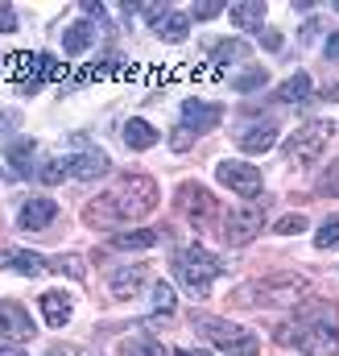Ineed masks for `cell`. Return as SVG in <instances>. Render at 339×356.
Masks as SVG:
<instances>
[{
    "mask_svg": "<svg viewBox=\"0 0 339 356\" xmlns=\"http://www.w3.org/2000/svg\"><path fill=\"white\" fill-rule=\"evenodd\" d=\"M158 207V182L149 175H120L112 191L95 195L87 203L83 220L91 228H116V224H137Z\"/></svg>",
    "mask_w": 339,
    "mask_h": 356,
    "instance_id": "obj_1",
    "label": "cell"
},
{
    "mask_svg": "<svg viewBox=\"0 0 339 356\" xmlns=\"http://www.w3.org/2000/svg\"><path fill=\"white\" fill-rule=\"evenodd\" d=\"M281 344H298L306 356H336L339 353V311L331 302L315 307L298 327H281Z\"/></svg>",
    "mask_w": 339,
    "mask_h": 356,
    "instance_id": "obj_2",
    "label": "cell"
},
{
    "mask_svg": "<svg viewBox=\"0 0 339 356\" xmlns=\"http://www.w3.org/2000/svg\"><path fill=\"white\" fill-rule=\"evenodd\" d=\"M306 277L302 273H281V277H261L249 282L240 290H232V302H245V307H298L302 294H306Z\"/></svg>",
    "mask_w": 339,
    "mask_h": 356,
    "instance_id": "obj_3",
    "label": "cell"
},
{
    "mask_svg": "<svg viewBox=\"0 0 339 356\" xmlns=\"http://www.w3.org/2000/svg\"><path fill=\"white\" fill-rule=\"evenodd\" d=\"M331 137H336V124H331V120H311V124H302V129L286 141V162H290V166H315V162L323 158V149L331 145Z\"/></svg>",
    "mask_w": 339,
    "mask_h": 356,
    "instance_id": "obj_4",
    "label": "cell"
},
{
    "mask_svg": "<svg viewBox=\"0 0 339 356\" xmlns=\"http://www.w3.org/2000/svg\"><path fill=\"white\" fill-rule=\"evenodd\" d=\"M199 336H207L211 348H220V353H228V356H256L261 353V344H256L253 332L232 327V323H224V319H203V315H199Z\"/></svg>",
    "mask_w": 339,
    "mask_h": 356,
    "instance_id": "obj_5",
    "label": "cell"
},
{
    "mask_svg": "<svg viewBox=\"0 0 339 356\" xmlns=\"http://www.w3.org/2000/svg\"><path fill=\"white\" fill-rule=\"evenodd\" d=\"M220 273H224L220 257H211L207 249H186V253H178V277L186 282L190 294H207Z\"/></svg>",
    "mask_w": 339,
    "mask_h": 356,
    "instance_id": "obj_6",
    "label": "cell"
},
{
    "mask_svg": "<svg viewBox=\"0 0 339 356\" xmlns=\"http://www.w3.org/2000/svg\"><path fill=\"white\" fill-rule=\"evenodd\" d=\"M261 228H265V207L261 203H236L228 216H224V241L228 245H249L253 236H261Z\"/></svg>",
    "mask_w": 339,
    "mask_h": 356,
    "instance_id": "obj_7",
    "label": "cell"
},
{
    "mask_svg": "<svg viewBox=\"0 0 339 356\" xmlns=\"http://www.w3.org/2000/svg\"><path fill=\"white\" fill-rule=\"evenodd\" d=\"M215 178H220L224 186H232L236 195H245V199H253L256 191H261V182H265L253 162H232V158L215 166Z\"/></svg>",
    "mask_w": 339,
    "mask_h": 356,
    "instance_id": "obj_8",
    "label": "cell"
},
{
    "mask_svg": "<svg viewBox=\"0 0 339 356\" xmlns=\"http://www.w3.org/2000/svg\"><path fill=\"white\" fill-rule=\"evenodd\" d=\"M145 21L158 29L162 42H182V38H186V25H190L186 13H174L166 4H149V8H145Z\"/></svg>",
    "mask_w": 339,
    "mask_h": 356,
    "instance_id": "obj_9",
    "label": "cell"
},
{
    "mask_svg": "<svg viewBox=\"0 0 339 356\" xmlns=\"http://www.w3.org/2000/svg\"><path fill=\"white\" fill-rule=\"evenodd\" d=\"M145 277H149V266H116L112 273H108V294L120 298V302H129V298L141 294Z\"/></svg>",
    "mask_w": 339,
    "mask_h": 356,
    "instance_id": "obj_10",
    "label": "cell"
},
{
    "mask_svg": "<svg viewBox=\"0 0 339 356\" xmlns=\"http://www.w3.org/2000/svg\"><path fill=\"white\" fill-rule=\"evenodd\" d=\"M178 199H186L182 207H186V216H190V224H195V228H203V224H211V220H215V199H211L203 186L186 182V186L178 191Z\"/></svg>",
    "mask_w": 339,
    "mask_h": 356,
    "instance_id": "obj_11",
    "label": "cell"
},
{
    "mask_svg": "<svg viewBox=\"0 0 339 356\" xmlns=\"http://www.w3.org/2000/svg\"><path fill=\"white\" fill-rule=\"evenodd\" d=\"M29 340L33 336V323H29V315L17 307V302H4L0 298V340Z\"/></svg>",
    "mask_w": 339,
    "mask_h": 356,
    "instance_id": "obj_12",
    "label": "cell"
},
{
    "mask_svg": "<svg viewBox=\"0 0 339 356\" xmlns=\"http://www.w3.org/2000/svg\"><path fill=\"white\" fill-rule=\"evenodd\" d=\"M182 120L190 133H203V129H215L220 124V104H203V99H186L182 104Z\"/></svg>",
    "mask_w": 339,
    "mask_h": 356,
    "instance_id": "obj_13",
    "label": "cell"
},
{
    "mask_svg": "<svg viewBox=\"0 0 339 356\" xmlns=\"http://www.w3.org/2000/svg\"><path fill=\"white\" fill-rule=\"evenodd\" d=\"M54 216H58L54 199H25V207H21V228H25V232H38V228H46V224H54Z\"/></svg>",
    "mask_w": 339,
    "mask_h": 356,
    "instance_id": "obj_14",
    "label": "cell"
},
{
    "mask_svg": "<svg viewBox=\"0 0 339 356\" xmlns=\"http://www.w3.org/2000/svg\"><path fill=\"white\" fill-rule=\"evenodd\" d=\"M236 145H240L245 154H265V149H273V145H277V124H273V120H265V124L245 129V133L236 137Z\"/></svg>",
    "mask_w": 339,
    "mask_h": 356,
    "instance_id": "obj_15",
    "label": "cell"
},
{
    "mask_svg": "<svg viewBox=\"0 0 339 356\" xmlns=\"http://www.w3.org/2000/svg\"><path fill=\"white\" fill-rule=\"evenodd\" d=\"M91 46H95V25H91L87 17L71 21L67 33H63V50H67V54H83V50H91Z\"/></svg>",
    "mask_w": 339,
    "mask_h": 356,
    "instance_id": "obj_16",
    "label": "cell"
},
{
    "mask_svg": "<svg viewBox=\"0 0 339 356\" xmlns=\"http://www.w3.org/2000/svg\"><path fill=\"white\" fill-rule=\"evenodd\" d=\"M42 319H46L50 327H63V323H71V294H63V290H50V294H42Z\"/></svg>",
    "mask_w": 339,
    "mask_h": 356,
    "instance_id": "obj_17",
    "label": "cell"
},
{
    "mask_svg": "<svg viewBox=\"0 0 339 356\" xmlns=\"http://www.w3.org/2000/svg\"><path fill=\"white\" fill-rule=\"evenodd\" d=\"M33 149H38V137H17V141L4 145V158H8V166H13L17 175H29V158H33Z\"/></svg>",
    "mask_w": 339,
    "mask_h": 356,
    "instance_id": "obj_18",
    "label": "cell"
},
{
    "mask_svg": "<svg viewBox=\"0 0 339 356\" xmlns=\"http://www.w3.org/2000/svg\"><path fill=\"white\" fill-rule=\"evenodd\" d=\"M108 166H112V162H108L104 149H87V154H79V158L71 162V175L75 178H99Z\"/></svg>",
    "mask_w": 339,
    "mask_h": 356,
    "instance_id": "obj_19",
    "label": "cell"
},
{
    "mask_svg": "<svg viewBox=\"0 0 339 356\" xmlns=\"http://www.w3.org/2000/svg\"><path fill=\"white\" fill-rule=\"evenodd\" d=\"M124 145L129 149H154L158 145V129L149 120H129L124 124Z\"/></svg>",
    "mask_w": 339,
    "mask_h": 356,
    "instance_id": "obj_20",
    "label": "cell"
},
{
    "mask_svg": "<svg viewBox=\"0 0 339 356\" xmlns=\"http://www.w3.org/2000/svg\"><path fill=\"white\" fill-rule=\"evenodd\" d=\"M277 99H281V104H306V99H311V75H306V71L290 75V79L277 88Z\"/></svg>",
    "mask_w": 339,
    "mask_h": 356,
    "instance_id": "obj_21",
    "label": "cell"
},
{
    "mask_svg": "<svg viewBox=\"0 0 339 356\" xmlns=\"http://www.w3.org/2000/svg\"><path fill=\"white\" fill-rule=\"evenodd\" d=\"M4 266L17 269V273H46V257L25 253V249H8V253H4Z\"/></svg>",
    "mask_w": 339,
    "mask_h": 356,
    "instance_id": "obj_22",
    "label": "cell"
},
{
    "mask_svg": "<svg viewBox=\"0 0 339 356\" xmlns=\"http://www.w3.org/2000/svg\"><path fill=\"white\" fill-rule=\"evenodd\" d=\"M228 17H232L236 29H249L253 33V29H261V21H265V4H236Z\"/></svg>",
    "mask_w": 339,
    "mask_h": 356,
    "instance_id": "obj_23",
    "label": "cell"
},
{
    "mask_svg": "<svg viewBox=\"0 0 339 356\" xmlns=\"http://www.w3.org/2000/svg\"><path fill=\"white\" fill-rule=\"evenodd\" d=\"M120 348H124V356H170V348L158 344L154 336H129Z\"/></svg>",
    "mask_w": 339,
    "mask_h": 356,
    "instance_id": "obj_24",
    "label": "cell"
},
{
    "mask_svg": "<svg viewBox=\"0 0 339 356\" xmlns=\"http://www.w3.org/2000/svg\"><path fill=\"white\" fill-rule=\"evenodd\" d=\"M158 245V232H149V228H137V232H120V236H112V249H154Z\"/></svg>",
    "mask_w": 339,
    "mask_h": 356,
    "instance_id": "obj_25",
    "label": "cell"
},
{
    "mask_svg": "<svg viewBox=\"0 0 339 356\" xmlns=\"http://www.w3.org/2000/svg\"><path fill=\"white\" fill-rule=\"evenodd\" d=\"M174 302H178V298H174V286H170V282H158V286H154V323H162V319L174 315Z\"/></svg>",
    "mask_w": 339,
    "mask_h": 356,
    "instance_id": "obj_26",
    "label": "cell"
},
{
    "mask_svg": "<svg viewBox=\"0 0 339 356\" xmlns=\"http://www.w3.org/2000/svg\"><path fill=\"white\" fill-rule=\"evenodd\" d=\"M315 245H319V249H339V216H331V220H323V224H319Z\"/></svg>",
    "mask_w": 339,
    "mask_h": 356,
    "instance_id": "obj_27",
    "label": "cell"
},
{
    "mask_svg": "<svg viewBox=\"0 0 339 356\" xmlns=\"http://www.w3.org/2000/svg\"><path fill=\"white\" fill-rule=\"evenodd\" d=\"M294 232H306V216L298 211V216H281L277 224H273V236H294Z\"/></svg>",
    "mask_w": 339,
    "mask_h": 356,
    "instance_id": "obj_28",
    "label": "cell"
},
{
    "mask_svg": "<svg viewBox=\"0 0 339 356\" xmlns=\"http://www.w3.org/2000/svg\"><path fill=\"white\" fill-rule=\"evenodd\" d=\"M38 178H42L46 186H58V182L67 178V162H58V158H50V162H42V170H38Z\"/></svg>",
    "mask_w": 339,
    "mask_h": 356,
    "instance_id": "obj_29",
    "label": "cell"
},
{
    "mask_svg": "<svg viewBox=\"0 0 339 356\" xmlns=\"http://www.w3.org/2000/svg\"><path fill=\"white\" fill-rule=\"evenodd\" d=\"M46 266L54 269V273H67V277H83V261H79V257H54V261H46Z\"/></svg>",
    "mask_w": 339,
    "mask_h": 356,
    "instance_id": "obj_30",
    "label": "cell"
},
{
    "mask_svg": "<svg viewBox=\"0 0 339 356\" xmlns=\"http://www.w3.org/2000/svg\"><path fill=\"white\" fill-rule=\"evenodd\" d=\"M220 13H224V0H199V4L190 8L195 21H211V17H220Z\"/></svg>",
    "mask_w": 339,
    "mask_h": 356,
    "instance_id": "obj_31",
    "label": "cell"
},
{
    "mask_svg": "<svg viewBox=\"0 0 339 356\" xmlns=\"http://www.w3.org/2000/svg\"><path fill=\"white\" fill-rule=\"evenodd\" d=\"M249 54V46L245 42H224V46H215V63H228V58H245Z\"/></svg>",
    "mask_w": 339,
    "mask_h": 356,
    "instance_id": "obj_32",
    "label": "cell"
},
{
    "mask_svg": "<svg viewBox=\"0 0 339 356\" xmlns=\"http://www.w3.org/2000/svg\"><path fill=\"white\" fill-rule=\"evenodd\" d=\"M190 145H195V133H190L186 124H178V129L170 133V149H178V154H186Z\"/></svg>",
    "mask_w": 339,
    "mask_h": 356,
    "instance_id": "obj_33",
    "label": "cell"
},
{
    "mask_svg": "<svg viewBox=\"0 0 339 356\" xmlns=\"http://www.w3.org/2000/svg\"><path fill=\"white\" fill-rule=\"evenodd\" d=\"M269 83V71H249V75H240L236 79V91H256Z\"/></svg>",
    "mask_w": 339,
    "mask_h": 356,
    "instance_id": "obj_34",
    "label": "cell"
},
{
    "mask_svg": "<svg viewBox=\"0 0 339 356\" xmlns=\"http://www.w3.org/2000/svg\"><path fill=\"white\" fill-rule=\"evenodd\" d=\"M319 29H323V21H319V17H311V21L302 25V42H315V33H319Z\"/></svg>",
    "mask_w": 339,
    "mask_h": 356,
    "instance_id": "obj_35",
    "label": "cell"
},
{
    "mask_svg": "<svg viewBox=\"0 0 339 356\" xmlns=\"http://www.w3.org/2000/svg\"><path fill=\"white\" fill-rule=\"evenodd\" d=\"M261 46H265V50H281V33H277V29L261 33Z\"/></svg>",
    "mask_w": 339,
    "mask_h": 356,
    "instance_id": "obj_36",
    "label": "cell"
},
{
    "mask_svg": "<svg viewBox=\"0 0 339 356\" xmlns=\"http://www.w3.org/2000/svg\"><path fill=\"white\" fill-rule=\"evenodd\" d=\"M323 191H331V195H339V162L331 166V175L323 178Z\"/></svg>",
    "mask_w": 339,
    "mask_h": 356,
    "instance_id": "obj_37",
    "label": "cell"
},
{
    "mask_svg": "<svg viewBox=\"0 0 339 356\" xmlns=\"http://www.w3.org/2000/svg\"><path fill=\"white\" fill-rule=\"evenodd\" d=\"M8 29H17V17L8 8H0V33H8Z\"/></svg>",
    "mask_w": 339,
    "mask_h": 356,
    "instance_id": "obj_38",
    "label": "cell"
},
{
    "mask_svg": "<svg viewBox=\"0 0 339 356\" xmlns=\"http://www.w3.org/2000/svg\"><path fill=\"white\" fill-rule=\"evenodd\" d=\"M327 58H339V29L331 33V42H327Z\"/></svg>",
    "mask_w": 339,
    "mask_h": 356,
    "instance_id": "obj_39",
    "label": "cell"
},
{
    "mask_svg": "<svg viewBox=\"0 0 339 356\" xmlns=\"http://www.w3.org/2000/svg\"><path fill=\"white\" fill-rule=\"evenodd\" d=\"M13 124H17V116H0V141H4V133H8Z\"/></svg>",
    "mask_w": 339,
    "mask_h": 356,
    "instance_id": "obj_40",
    "label": "cell"
},
{
    "mask_svg": "<svg viewBox=\"0 0 339 356\" xmlns=\"http://www.w3.org/2000/svg\"><path fill=\"white\" fill-rule=\"evenodd\" d=\"M0 356H25L17 344H0Z\"/></svg>",
    "mask_w": 339,
    "mask_h": 356,
    "instance_id": "obj_41",
    "label": "cell"
},
{
    "mask_svg": "<svg viewBox=\"0 0 339 356\" xmlns=\"http://www.w3.org/2000/svg\"><path fill=\"white\" fill-rule=\"evenodd\" d=\"M178 356H211V348H190V353H178Z\"/></svg>",
    "mask_w": 339,
    "mask_h": 356,
    "instance_id": "obj_42",
    "label": "cell"
},
{
    "mask_svg": "<svg viewBox=\"0 0 339 356\" xmlns=\"http://www.w3.org/2000/svg\"><path fill=\"white\" fill-rule=\"evenodd\" d=\"M336 13H339V0H336Z\"/></svg>",
    "mask_w": 339,
    "mask_h": 356,
    "instance_id": "obj_43",
    "label": "cell"
}]
</instances>
